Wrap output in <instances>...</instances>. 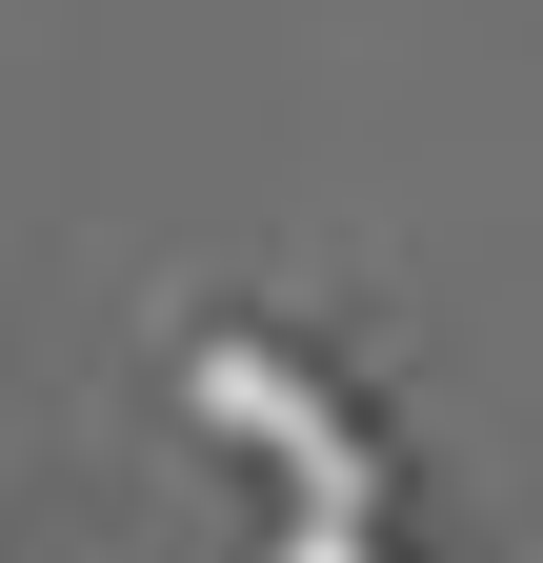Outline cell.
<instances>
[{"label":"cell","mask_w":543,"mask_h":563,"mask_svg":"<svg viewBox=\"0 0 543 563\" xmlns=\"http://www.w3.org/2000/svg\"><path fill=\"white\" fill-rule=\"evenodd\" d=\"M262 563H383V523H282Z\"/></svg>","instance_id":"1"}]
</instances>
